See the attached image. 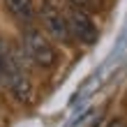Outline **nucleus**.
I'll return each instance as SVG.
<instances>
[{"label":"nucleus","instance_id":"f257e3e1","mask_svg":"<svg viewBox=\"0 0 127 127\" xmlns=\"http://www.w3.org/2000/svg\"><path fill=\"white\" fill-rule=\"evenodd\" d=\"M0 74H2V83L9 88V93L19 102H30V97H32L30 76L26 74L21 60L9 51V46L2 39H0Z\"/></svg>","mask_w":127,"mask_h":127},{"label":"nucleus","instance_id":"f03ea898","mask_svg":"<svg viewBox=\"0 0 127 127\" xmlns=\"http://www.w3.org/2000/svg\"><path fill=\"white\" fill-rule=\"evenodd\" d=\"M21 49H23V56L28 60L39 65V67H53L56 60H58L56 46L37 28H26L23 30V35H21Z\"/></svg>","mask_w":127,"mask_h":127},{"label":"nucleus","instance_id":"7ed1b4c3","mask_svg":"<svg viewBox=\"0 0 127 127\" xmlns=\"http://www.w3.org/2000/svg\"><path fill=\"white\" fill-rule=\"evenodd\" d=\"M39 19H42V26L53 39L63 42V44H69L74 39V35L69 30V21H67V14L56 5H49L44 2L42 9H39Z\"/></svg>","mask_w":127,"mask_h":127},{"label":"nucleus","instance_id":"20e7f679","mask_svg":"<svg viewBox=\"0 0 127 127\" xmlns=\"http://www.w3.org/2000/svg\"><path fill=\"white\" fill-rule=\"evenodd\" d=\"M67 21H69V30L74 35V39H79L81 44H95L97 37H99V30H97L95 21L90 19V14L86 9H79V7H72L67 9Z\"/></svg>","mask_w":127,"mask_h":127},{"label":"nucleus","instance_id":"39448f33","mask_svg":"<svg viewBox=\"0 0 127 127\" xmlns=\"http://www.w3.org/2000/svg\"><path fill=\"white\" fill-rule=\"evenodd\" d=\"M5 9L9 16H14L16 21H32L35 19V5L32 0H5Z\"/></svg>","mask_w":127,"mask_h":127},{"label":"nucleus","instance_id":"423d86ee","mask_svg":"<svg viewBox=\"0 0 127 127\" xmlns=\"http://www.w3.org/2000/svg\"><path fill=\"white\" fill-rule=\"evenodd\" d=\"M74 7L79 9H86V12H97L102 7V0H69Z\"/></svg>","mask_w":127,"mask_h":127},{"label":"nucleus","instance_id":"0eeeda50","mask_svg":"<svg viewBox=\"0 0 127 127\" xmlns=\"http://www.w3.org/2000/svg\"><path fill=\"white\" fill-rule=\"evenodd\" d=\"M109 127H127V123H125V120H118V118H116V120H111V123H109Z\"/></svg>","mask_w":127,"mask_h":127},{"label":"nucleus","instance_id":"6e6552de","mask_svg":"<svg viewBox=\"0 0 127 127\" xmlns=\"http://www.w3.org/2000/svg\"><path fill=\"white\" fill-rule=\"evenodd\" d=\"M44 2H49V5H56V0H44ZM58 7V5H56Z\"/></svg>","mask_w":127,"mask_h":127},{"label":"nucleus","instance_id":"1a4fd4ad","mask_svg":"<svg viewBox=\"0 0 127 127\" xmlns=\"http://www.w3.org/2000/svg\"><path fill=\"white\" fill-rule=\"evenodd\" d=\"M0 83H2V74H0Z\"/></svg>","mask_w":127,"mask_h":127}]
</instances>
